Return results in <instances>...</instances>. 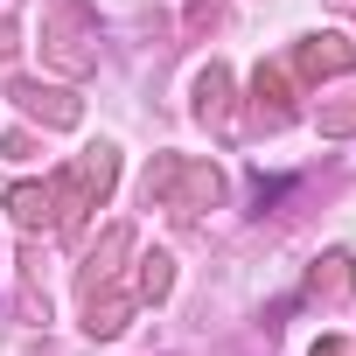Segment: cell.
Returning a JSON list of instances; mask_svg holds the SVG:
<instances>
[]
</instances>
